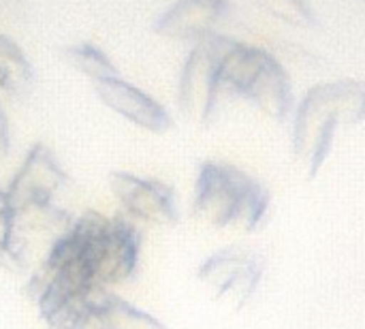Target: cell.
Listing matches in <instances>:
<instances>
[{"instance_id":"cell-1","label":"cell","mask_w":365,"mask_h":329,"mask_svg":"<svg viewBox=\"0 0 365 329\" xmlns=\"http://www.w3.org/2000/svg\"><path fill=\"white\" fill-rule=\"evenodd\" d=\"M220 88L252 101L261 111L284 120L293 105L291 81L284 66L263 47L246 45L216 34Z\"/></svg>"},{"instance_id":"cell-2","label":"cell","mask_w":365,"mask_h":329,"mask_svg":"<svg viewBox=\"0 0 365 329\" xmlns=\"http://www.w3.org/2000/svg\"><path fill=\"white\" fill-rule=\"evenodd\" d=\"M365 120V83L334 81L312 88L295 111V152L317 169L331 148L338 124Z\"/></svg>"},{"instance_id":"cell-3","label":"cell","mask_w":365,"mask_h":329,"mask_svg":"<svg viewBox=\"0 0 365 329\" xmlns=\"http://www.w3.org/2000/svg\"><path fill=\"white\" fill-rule=\"evenodd\" d=\"M195 214L214 227L252 229L261 223L267 197L259 182L222 163H205L195 191Z\"/></svg>"},{"instance_id":"cell-4","label":"cell","mask_w":365,"mask_h":329,"mask_svg":"<svg viewBox=\"0 0 365 329\" xmlns=\"http://www.w3.org/2000/svg\"><path fill=\"white\" fill-rule=\"evenodd\" d=\"M220 66L216 32L197 41L188 51L180 81H178V107L180 113L197 124H205L220 96Z\"/></svg>"},{"instance_id":"cell-5","label":"cell","mask_w":365,"mask_h":329,"mask_svg":"<svg viewBox=\"0 0 365 329\" xmlns=\"http://www.w3.org/2000/svg\"><path fill=\"white\" fill-rule=\"evenodd\" d=\"M83 248L94 285L109 289L133 276L139 253V236L130 218H111L107 229Z\"/></svg>"},{"instance_id":"cell-6","label":"cell","mask_w":365,"mask_h":329,"mask_svg":"<svg viewBox=\"0 0 365 329\" xmlns=\"http://www.w3.org/2000/svg\"><path fill=\"white\" fill-rule=\"evenodd\" d=\"M109 188L122 214L143 225H171L178 218L173 191L158 182L128 171L109 173Z\"/></svg>"},{"instance_id":"cell-7","label":"cell","mask_w":365,"mask_h":329,"mask_svg":"<svg viewBox=\"0 0 365 329\" xmlns=\"http://www.w3.org/2000/svg\"><path fill=\"white\" fill-rule=\"evenodd\" d=\"M92 86L98 101L130 124L150 133H165L173 126V118L167 107L128 79L115 75Z\"/></svg>"},{"instance_id":"cell-8","label":"cell","mask_w":365,"mask_h":329,"mask_svg":"<svg viewBox=\"0 0 365 329\" xmlns=\"http://www.w3.org/2000/svg\"><path fill=\"white\" fill-rule=\"evenodd\" d=\"M64 186L66 171L53 152L45 146H34L11 180L6 195L13 210H17L30 203H51Z\"/></svg>"},{"instance_id":"cell-9","label":"cell","mask_w":365,"mask_h":329,"mask_svg":"<svg viewBox=\"0 0 365 329\" xmlns=\"http://www.w3.org/2000/svg\"><path fill=\"white\" fill-rule=\"evenodd\" d=\"M227 0H175L156 19L154 30L167 39L201 41L214 34V26L227 13Z\"/></svg>"},{"instance_id":"cell-10","label":"cell","mask_w":365,"mask_h":329,"mask_svg":"<svg viewBox=\"0 0 365 329\" xmlns=\"http://www.w3.org/2000/svg\"><path fill=\"white\" fill-rule=\"evenodd\" d=\"M257 276L255 265L240 255H218L201 270V278L210 289L218 295L233 298L235 302H244L248 298L257 285Z\"/></svg>"},{"instance_id":"cell-11","label":"cell","mask_w":365,"mask_h":329,"mask_svg":"<svg viewBox=\"0 0 365 329\" xmlns=\"http://www.w3.org/2000/svg\"><path fill=\"white\" fill-rule=\"evenodd\" d=\"M15 236L21 240L36 236V238H53L60 240L73 227V221L64 210H60L53 201L51 203H30L24 208L13 210Z\"/></svg>"},{"instance_id":"cell-12","label":"cell","mask_w":365,"mask_h":329,"mask_svg":"<svg viewBox=\"0 0 365 329\" xmlns=\"http://www.w3.org/2000/svg\"><path fill=\"white\" fill-rule=\"evenodd\" d=\"M62 56H64L68 66H73L79 75H83L92 83L120 75L115 64L111 62V58L94 43L83 41V43L68 45L62 51Z\"/></svg>"},{"instance_id":"cell-13","label":"cell","mask_w":365,"mask_h":329,"mask_svg":"<svg viewBox=\"0 0 365 329\" xmlns=\"http://www.w3.org/2000/svg\"><path fill=\"white\" fill-rule=\"evenodd\" d=\"M0 75L13 86L15 92L26 90L34 77V71H32L28 56L4 32H0Z\"/></svg>"},{"instance_id":"cell-14","label":"cell","mask_w":365,"mask_h":329,"mask_svg":"<svg viewBox=\"0 0 365 329\" xmlns=\"http://www.w3.org/2000/svg\"><path fill=\"white\" fill-rule=\"evenodd\" d=\"M103 313V325L105 329H165V325L154 319L152 315L111 298L109 304L101 310Z\"/></svg>"},{"instance_id":"cell-15","label":"cell","mask_w":365,"mask_h":329,"mask_svg":"<svg viewBox=\"0 0 365 329\" xmlns=\"http://www.w3.org/2000/svg\"><path fill=\"white\" fill-rule=\"evenodd\" d=\"M265 13L274 15L280 21H287L291 26L310 28L314 26V13L308 6L306 0H255Z\"/></svg>"},{"instance_id":"cell-16","label":"cell","mask_w":365,"mask_h":329,"mask_svg":"<svg viewBox=\"0 0 365 329\" xmlns=\"http://www.w3.org/2000/svg\"><path fill=\"white\" fill-rule=\"evenodd\" d=\"M15 240L13 206L6 191H0V246H11Z\"/></svg>"},{"instance_id":"cell-17","label":"cell","mask_w":365,"mask_h":329,"mask_svg":"<svg viewBox=\"0 0 365 329\" xmlns=\"http://www.w3.org/2000/svg\"><path fill=\"white\" fill-rule=\"evenodd\" d=\"M9 152H11V128H9L6 113L0 107V161H4Z\"/></svg>"},{"instance_id":"cell-18","label":"cell","mask_w":365,"mask_h":329,"mask_svg":"<svg viewBox=\"0 0 365 329\" xmlns=\"http://www.w3.org/2000/svg\"><path fill=\"white\" fill-rule=\"evenodd\" d=\"M11 94H17L15 90H13V86L0 75V107H2V101L6 98V96H11Z\"/></svg>"}]
</instances>
